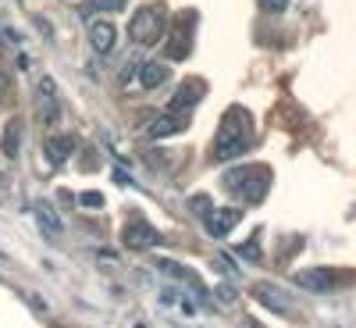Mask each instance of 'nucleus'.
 Segmentation results:
<instances>
[{
    "label": "nucleus",
    "instance_id": "nucleus-19",
    "mask_svg": "<svg viewBox=\"0 0 356 328\" xmlns=\"http://www.w3.org/2000/svg\"><path fill=\"white\" fill-rule=\"evenodd\" d=\"M260 8H264V11H275V15H278V11H285V8H289V0H260Z\"/></svg>",
    "mask_w": 356,
    "mask_h": 328
},
{
    "label": "nucleus",
    "instance_id": "nucleus-9",
    "mask_svg": "<svg viewBox=\"0 0 356 328\" xmlns=\"http://www.w3.org/2000/svg\"><path fill=\"white\" fill-rule=\"evenodd\" d=\"M36 111H40V122H57V118H61V97H57V89H54V79H40Z\"/></svg>",
    "mask_w": 356,
    "mask_h": 328
},
{
    "label": "nucleus",
    "instance_id": "nucleus-18",
    "mask_svg": "<svg viewBox=\"0 0 356 328\" xmlns=\"http://www.w3.org/2000/svg\"><path fill=\"white\" fill-rule=\"evenodd\" d=\"M79 203H82V207H93V211H100V207H104V196H100V193H82Z\"/></svg>",
    "mask_w": 356,
    "mask_h": 328
},
{
    "label": "nucleus",
    "instance_id": "nucleus-14",
    "mask_svg": "<svg viewBox=\"0 0 356 328\" xmlns=\"http://www.w3.org/2000/svg\"><path fill=\"white\" fill-rule=\"evenodd\" d=\"M33 218L40 221V228H43L47 235H57V232H61V218L54 214V207H50L47 200H36V203H33Z\"/></svg>",
    "mask_w": 356,
    "mask_h": 328
},
{
    "label": "nucleus",
    "instance_id": "nucleus-2",
    "mask_svg": "<svg viewBox=\"0 0 356 328\" xmlns=\"http://www.w3.org/2000/svg\"><path fill=\"white\" fill-rule=\"evenodd\" d=\"M221 186L243 203H260L271 189V168L267 164H246V168H232L221 175Z\"/></svg>",
    "mask_w": 356,
    "mask_h": 328
},
{
    "label": "nucleus",
    "instance_id": "nucleus-11",
    "mask_svg": "<svg viewBox=\"0 0 356 328\" xmlns=\"http://www.w3.org/2000/svg\"><path fill=\"white\" fill-rule=\"evenodd\" d=\"M114 36H118V29L111 22H93V25H89V43H93L97 54H111Z\"/></svg>",
    "mask_w": 356,
    "mask_h": 328
},
{
    "label": "nucleus",
    "instance_id": "nucleus-4",
    "mask_svg": "<svg viewBox=\"0 0 356 328\" xmlns=\"http://www.w3.org/2000/svg\"><path fill=\"white\" fill-rule=\"evenodd\" d=\"M164 33H168V8L164 4H146L132 15L129 36L136 47H154L164 40Z\"/></svg>",
    "mask_w": 356,
    "mask_h": 328
},
{
    "label": "nucleus",
    "instance_id": "nucleus-21",
    "mask_svg": "<svg viewBox=\"0 0 356 328\" xmlns=\"http://www.w3.org/2000/svg\"><path fill=\"white\" fill-rule=\"evenodd\" d=\"M8 86H11V82H8V75L0 72V107H4V100H8Z\"/></svg>",
    "mask_w": 356,
    "mask_h": 328
},
{
    "label": "nucleus",
    "instance_id": "nucleus-10",
    "mask_svg": "<svg viewBox=\"0 0 356 328\" xmlns=\"http://www.w3.org/2000/svg\"><path fill=\"white\" fill-rule=\"evenodd\" d=\"M253 296L267 307V311H275V314H292V300L285 292H278L275 286H267V282H260L257 289H253Z\"/></svg>",
    "mask_w": 356,
    "mask_h": 328
},
{
    "label": "nucleus",
    "instance_id": "nucleus-1",
    "mask_svg": "<svg viewBox=\"0 0 356 328\" xmlns=\"http://www.w3.org/2000/svg\"><path fill=\"white\" fill-rule=\"evenodd\" d=\"M253 146V122L243 107H228L221 125H218V136H214V161H235L243 157Z\"/></svg>",
    "mask_w": 356,
    "mask_h": 328
},
{
    "label": "nucleus",
    "instance_id": "nucleus-20",
    "mask_svg": "<svg viewBox=\"0 0 356 328\" xmlns=\"http://www.w3.org/2000/svg\"><path fill=\"white\" fill-rule=\"evenodd\" d=\"M218 296H221L225 304H232V300H235V289H232V286H218Z\"/></svg>",
    "mask_w": 356,
    "mask_h": 328
},
{
    "label": "nucleus",
    "instance_id": "nucleus-8",
    "mask_svg": "<svg viewBox=\"0 0 356 328\" xmlns=\"http://www.w3.org/2000/svg\"><path fill=\"white\" fill-rule=\"evenodd\" d=\"M122 243L129 250H154L161 247V232L150 225V221H132L125 232H122Z\"/></svg>",
    "mask_w": 356,
    "mask_h": 328
},
{
    "label": "nucleus",
    "instance_id": "nucleus-7",
    "mask_svg": "<svg viewBox=\"0 0 356 328\" xmlns=\"http://www.w3.org/2000/svg\"><path fill=\"white\" fill-rule=\"evenodd\" d=\"M296 286H303L310 292H332L342 286V275L328 272V267H307V272H296Z\"/></svg>",
    "mask_w": 356,
    "mask_h": 328
},
{
    "label": "nucleus",
    "instance_id": "nucleus-16",
    "mask_svg": "<svg viewBox=\"0 0 356 328\" xmlns=\"http://www.w3.org/2000/svg\"><path fill=\"white\" fill-rule=\"evenodd\" d=\"M89 8L93 11H122L125 0H89Z\"/></svg>",
    "mask_w": 356,
    "mask_h": 328
},
{
    "label": "nucleus",
    "instance_id": "nucleus-12",
    "mask_svg": "<svg viewBox=\"0 0 356 328\" xmlns=\"http://www.w3.org/2000/svg\"><path fill=\"white\" fill-rule=\"evenodd\" d=\"M168 79H171V68L161 65V61H146V65H139V86H143V89H157V86H164Z\"/></svg>",
    "mask_w": 356,
    "mask_h": 328
},
{
    "label": "nucleus",
    "instance_id": "nucleus-3",
    "mask_svg": "<svg viewBox=\"0 0 356 328\" xmlns=\"http://www.w3.org/2000/svg\"><path fill=\"white\" fill-rule=\"evenodd\" d=\"M189 207H193V214L203 218V228L211 232L214 240L228 235L235 225L243 221V207H214V200L207 196V193H196V196L189 200Z\"/></svg>",
    "mask_w": 356,
    "mask_h": 328
},
{
    "label": "nucleus",
    "instance_id": "nucleus-6",
    "mask_svg": "<svg viewBox=\"0 0 356 328\" xmlns=\"http://www.w3.org/2000/svg\"><path fill=\"white\" fill-rule=\"evenodd\" d=\"M203 97H207V82H203V79H186L182 86L175 89V97L168 100L171 118H175V114H189V111H193Z\"/></svg>",
    "mask_w": 356,
    "mask_h": 328
},
{
    "label": "nucleus",
    "instance_id": "nucleus-15",
    "mask_svg": "<svg viewBox=\"0 0 356 328\" xmlns=\"http://www.w3.org/2000/svg\"><path fill=\"white\" fill-rule=\"evenodd\" d=\"M18 143H22V122L11 118L8 129H4V143H0V150H4L8 157H18Z\"/></svg>",
    "mask_w": 356,
    "mask_h": 328
},
{
    "label": "nucleus",
    "instance_id": "nucleus-13",
    "mask_svg": "<svg viewBox=\"0 0 356 328\" xmlns=\"http://www.w3.org/2000/svg\"><path fill=\"white\" fill-rule=\"evenodd\" d=\"M43 150H47V161L50 164H65L72 157V150H75V139L72 136H50L43 143Z\"/></svg>",
    "mask_w": 356,
    "mask_h": 328
},
{
    "label": "nucleus",
    "instance_id": "nucleus-17",
    "mask_svg": "<svg viewBox=\"0 0 356 328\" xmlns=\"http://www.w3.org/2000/svg\"><path fill=\"white\" fill-rule=\"evenodd\" d=\"M257 240H260V235H253V240H250V243H243V247H239V253H243L246 260H260V250H257Z\"/></svg>",
    "mask_w": 356,
    "mask_h": 328
},
{
    "label": "nucleus",
    "instance_id": "nucleus-5",
    "mask_svg": "<svg viewBox=\"0 0 356 328\" xmlns=\"http://www.w3.org/2000/svg\"><path fill=\"white\" fill-rule=\"evenodd\" d=\"M196 22H200L196 11H178L175 15V25H168L171 29V40H168V57H171V61H186V57L193 54Z\"/></svg>",
    "mask_w": 356,
    "mask_h": 328
}]
</instances>
